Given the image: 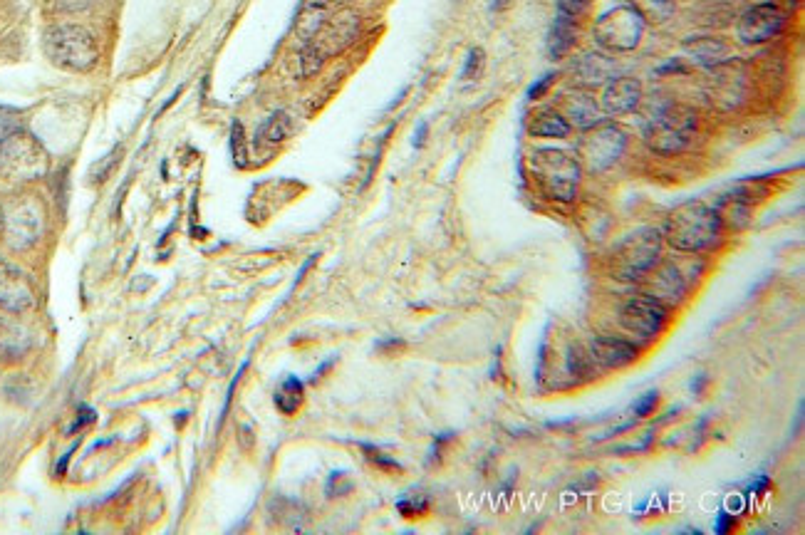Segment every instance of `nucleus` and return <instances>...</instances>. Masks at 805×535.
Segmentation results:
<instances>
[{
    "mask_svg": "<svg viewBox=\"0 0 805 535\" xmlns=\"http://www.w3.org/2000/svg\"><path fill=\"white\" fill-rule=\"evenodd\" d=\"M397 511L404 518H417L429 511V496L427 493H404L397 501Z\"/></svg>",
    "mask_w": 805,
    "mask_h": 535,
    "instance_id": "obj_25",
    "label": "nucleus"
},
{
    "mask_svg": "<svg viewBox=\"0 0 805 535\" xmlns=\"http://www.w3.org/2000/svg\"><path fill=\"white\" fill-rule=\"evenodd\" d=\"M3 233L5 243L13 251H28L43 236V209L35 199L23 196L15 199L8 209H3Z\"/></svg>",
    "mask_w": 805,
    "mask_h": 535,
    "instance_id": "obj_7",
    "label": "nucleus"
},
{
    "mask_svg": "<svg viewBox=\"0 0 805 535\" xmlns=\"http://www.w3.org/2000/svg\"><path fill=\"white\" fill-rule=\"evenodd\" d=\"M90 422H95V412H92L90 407H82L80 409V419H77V424L70 431H77L82 427V424H90Z\"/></svg>",
    "mask_w": 805,
    "mask_h": 535,
    "instance_id": "obj_38",
    "label": "nucleus"
},
{
    "mask_svg": "<svg viewBox=\"0 0 805 535\" xmlns=\"http://www.w3.org/2000/svg\"><path fill=\"white\" fill-rule=\"evenodd\" d=\"M531 169L540 191L555 201H575L580 186V159L563 149H536Z\"/></svg>",
    "mask_w": 805,
    "mask_h": 535,
    "instance_id": "obj_3",
    "label": "nucleus"
},
{
    "mask_svg": "<svg viewBox=\"0 0 805 535\" xmlns=\"http://www.w3.org/2000/svg\"><path fill=\"white\" fill-rule=\"evenodd\" d=\"M424 137H427V124H419V132H417V139H414V144H417V147H422Z\"/></svg>",
    "mask_w": 805,
    "mask_h": 535,
    "instance_id": "obj_39",
    "label": "nucleus"
},
{
    "mask_svg": "<svg viewBox=\"0 0 805 535\" xmlns=\"http://www.w3.org/2000/svg\"><path fill=\"white\" fill-rule=\"evenodd\" d=\"M92 3H97V0H53V8H57V10H82V8H90Z\"/></svg>",
    "mask_w": 805,
    "mask_h": 535,
    "instance_id": "obj_35",
    "label": "nucleus"
},
{
    "mask_svg": "<svg viewBox=\"0 0 805 535\" xmlns=\"http://www.w3.org/2000/svg\"><path fill=\"white\" fill-rule=\"evenodd\" d=\"M632 8L640 13L642 20L652 23H664L672 15L674 0H632Z\"/></svg>",
    "mask_w": 805,
    "mask_h": 535,
    "instance_id": "obj_24",
    "label": "nucleus"
},
{
    "mask_svg": "<svg viewBox=\"0 0 805 535\" xmlns=\"http://www.w3.org/2000/svg\"><path fill=\"white\" fill-rule=\"evenodd\" d=\"M531 134L533 137H545V139H565L570 134V124L565 122L563 114H558L555 109H545L540 112L538 117H533L531 122Z\"/></svg>",
    "mask_w": 805,
    "mask_h": 535,
    "instance_id": "obj_22",
    "label": "nucleus"
},
{
    "mask_svg": "<svg viewBox=\"0 0 805 535\" xmlns=\"http://www.w3.org/2000/svg\"><path fill=\"white\" fill-rule=\"evenodd\" d=\"M669 318V310L662 303L652 300L649 295H635L625 303L620 313V322L627 332L642 340H654L664 330Z\"/></svg>",
    "mask_w": 805,
    "mask_h": 535,
    "instance_id": "obj_10",
    "label": "nucleus"
},
{
    "mask_svg": "<svg viewBox=\"0 0 805 535\" xmlns=\"http://www.w3.org/2000/svg\"><path fill=\"white\" fill-rule=\"evenodd\" d=\"M0 228H3V209H0Z\"/></svg>",
    "mask_w": 805,
    "mask_h": 535,
    "instance_id": "obj_40",
    "label": "nucleus"
},
{
    "mask_svg": "<svg viewBox=\"0 0 805 535\" xmlns=\"http://www.w3.org/2000/svg\"><path fill=\"white\" fill-rule=\"evenodd\" d=\"M627 137L615 124H595L588 129L580 142V159L588 164L590 171H602L622 157Z\"/></svg>",
    "mask_w": 805,
    "mask_h": 535,
    "instance_id": "obj_9",
    "label": "nucleus"
},
{
    "mask_svg": "<svg viewBox=\"0 0 805 535\" xmlns=\"http://www.w3.org/2000/svg\"><path fill=\"white\" fill-rule=\"evenodd\" d=\"M365 451H367V459L375 461L379 469H384V471H402V466H399L397 461L389 459V456H384V454H379V451L372 449V446H365Z\"/></svg>",
    "mask_w": 805,
    "mask_h": 535,
    "instance_id": "obj_34",
    "label": "nucleus"
},
{
    "mask_svg": "<svg viewBox=\"0 0 805 535\" xmlns=\"http://www.w3.org/2000/svg\"><path fill=\"white\" fill-rule=\"evenodd\" d=\"M50 169L48 152L33 134L13 132L0 142V176L8 181L43 179Z\"/></svg>",
    "mask_w": 805,
    "mask_h": 535,
    "instance_id": "obj_4",
    "label": "nucleus"
},
{
    "mask_svg": "<svg viewBox=\"0 0 805 535\" xmlns=\"http://www.w3.org/2000/svg\"><path fill=\"white\" fill-rule=\"evenodd\" d=\"M231 154L236 159V166H246L248 164V152H246V139H243V127L241 122H233V132H231Z\"/></svg>",
    "mask_w": 805,
    "mask_h": 535,
    "instance_id": "obj_28",
    "label": "nucleus"
},
{
    "mask_svg": "<svg viewBox=\"0 0 805 535\" xmlns=\"http://www.w3.org/2000/svg\"><path fill=\"white\" fill-rule=\"evenodd\" d=\"M694 132H697V117L692 109L682 105L662 107L659 112H654V117L644 127L647 144L664 157H672V154L687 149L692 144Z\"/></svg>",
    "mask_w": 805,
    "mask_h": 535,
    "instance_id": "obj_5",
    "label": "nucleus"
},
{
    "mask_svg": "<svg viewBox=\"0 0 805 535\" xmlns=\"http://www.w3.org/2000/svg\"><path fill=\"white\" fill-rule=\"evenodd\" d=\"M657 404H659V392L657 389H649V392H644L642 397L635 402V417H640V419L649 417V414L657 409Z\"/></svg>",
    "mask_w": 805,
    "mask_h": 535,
    "instance_id": "obj_30",
    "label": "nucleus"
},
{
    "mask_svg": "<svg viewBox=\"0 0 805 535\" xmlns=\"http://www.w3.org/2000/svg\"><path fill=\"white\" fill-rule=\"evenodd\" d=\"M642 100V85L632 77H617L602 92V114L605 117H620L632 112Z\"/></svg>",
    "mask_w": 805,
    "mask_h": 535,
    "instance_id": "obj_15",
    "label": "nucleus"
},
{
    "mask_svg": "<svg viewBox=\"0 0 805 535\" xmlns=\"http://www.w3.org/2000/svg\"><path fill=\"white\" fill-rule=\"evenodd\" d=\"M20 129V122L15 119V114L10 112V109H0V142H3L5 137H10L13 132H18Z\"/></svg>",
    "mask_w": 805,
    "mask_h": 535,
    "instance_id": "obj_33",
    "label": "nucleus"
},
{
    "mask_svg": "<svg viewBox=\"0 0 805 535\" xmlns=\"http://www.w3.org/2000/svg\"><path fill=\"white\" fill-rule=\"evenodd\" d=\"M357 30H360V18L350 10H342V13L332 15L325 20V25L320 28V33L315 35L310 43L320 50L322 55H337L342 53L345 48H350L352 40L357 38Z\"/></svg>",
    "mask_w": 805,
    "mask_h": 535,
    "instance_id": "obj_14",
    "label": "nucleus"
},
{
    "mask_svg": "<svg viewBox=\"0 0 805 535\" xmlns=\"http://www.w3.org/2000/svg\"><path fill=\"white\" fill-rule=\"evenodd\" d=\"M347 491H352V481L347 479L345 471H335L327 481V496H342Z\"/></svg>",
    "mask_w": 805,
    "mask_h": 535,
    "instance_id": "obj_31",
    "label": "nucleus"
},
{
    "mask_svg": "<svg viewBox=\"0 0 805 535\" xmlns=\"http://www.w3.org/2000/svg\"><path fill=\"white\" fill-rule=\"evenodd\" d=\"M303 404V382L298 377H285L283 384L275 392V407L285 414V417H293L295 412Z\"/></svg>",
    "mask_w": 805,
    "mask_h": 535,
    "instance_id": "obj_23",
    "label": "nucleus"
},
{
    "mask_svg": "<svg viewBox=\"0 0 805 535\" xmlns=\"http://www.w3.org/2000/svg\"><path fill=\"white\" fill-rule=\"evenodd\" d=\"M327 18H330V0H305L298 15V35L310 43Z\"/></svg>",
    "mask_w": 805,
    "mask_h": 535,
    "instance_id": "obj_19",
    "label": "nucleus"
},
{
    "mask_svg": "<svg viewBox=\"0 0 805 535\" xmlns=\"http://www.w3.org/2000/svg\"><path fill=\"white\" fill-rule=\"evenodd\" d=\"M322 62H325V55L313 43H305L303 53H300V77L318 75Z\"/></svg>",
    "mask_w": 805,
    "mask_h": 535,
    "instance_id": "obj_27",
    "label": "nucleus"
},
{
    "mask_svg": "<svg viewBox=\"0 0 805 535\" xmlns=\"http://www.w3.org/2000/svg\"><path fill=\"white\" fill-rule=\"evenodd\" d=\"M575 40H578V28H575V18H568V15L558 13V20L550 28V38H548V50L555 60H560L563 55H568L570 50L575 48Z\"/></svg>",
    "mask_w": 805,
    "mask_h": 535,
    "instance_id": "obj_20",
    "label": "nucleus"
},
{
    "mask_svg": "<svg viewBox=\"0 0 805 535\" xmlns=\"http://www.w3.org/2000/svg\"><path fill=\"white\" fill-rule=\"evenodd\" d=\"M290 132H293V122H290L288 114L275 112L270 114L256 132V144L258 147H278L280 142H285L290 137Z\"/></svg>",
    "mask_w": 805,
    "mask_h": 535,
    "instance_id": "obj_21",
    "label": "nucleus"
},
{
    "mask_svg": "<svg viewBox=\"0 0 805 535\" xmlns=\"http://www.w3.org/2000/svg\"><path fill=\"white\" fill-rule=\"evenodd\" d=\"M659 253H662V233L657 228H640L615 251V273L622 280H640L649 268L657 266Z\"/></svg>",
    "mask_w": 805,
    "mask_h": 535,
    "instance_id": "obj_6",
    "label": "nucleus"
},
{
    "mask_svg": "<svg viewBox=\"0 0 805 535\" xmlns=\"http://www.w3.org/2000/svg\"><path fill=\"white\" fill-rule=\"evenodd\" d=\"M35 288L30 275L15 263L0 261V310L8 315H25L35 308Z\"/></svg>",
    "mask_w": 805,
    "mask_h": 535,
    "instance_id": "obj_11",
    "label": "nucleus"
},
{
    "mask_svg": "<svg viewBox=\"0 0 805 535\" xmlns=\"http://www.w3.org/2000/svg\"><path fill=\"white\" fill-rule=\"evenodd\" d=\"M642 283V293L649 295L652 300L662 303L664 308L672 303H679L687 293V283H684L682 273L674 263H657L654 268H649L647 273L640 278Z\"/></svg>",
    "mask_w": 805,
    "mask_h": 535,
    "instance_id": "obj_13",
    "label": "nucleus"
},
{
    "mask_svg": "<svg viewBox=\"0 0 805 535\" xmlns=\"http://www.w3.org/2000/svg\"><path fill=\"white\" fill-rule=\"evenodd\" d=\"M592 365H595V362H592L590 355H585V352L580 350V347H570V350H568V372H570V375L588 379V377H592Z\"/></svg>",
    "mask_w": 805,
    "mask_h": 535,
    "instance_id": "obj_26",
    "label": "nucleus"
},
{
    "mask_svg": "<svg viewBox=\"0 0 805 535\" xmlns=\"http://www.w3.org/2000/svg\"><path fill=\"white\" fill-rule=\"evenodd\" d=\"M721 233H724V223L714 206H706L704 201H687L677 206L664 223V238L684 253H699L719 246Z\"/></svg>",
    "mask_w": 805,
    "mask_h": 535,
    "instance_id": "obj_1",
    "label": "nucleus"
},
{
    "mask_svg": "<svg viewBox=\"0 0 805 535\" xmlns=\"http://www.w3.org/2000/svg\"><path fill=\"white\" fill-rule=\"evenodd\" d=\"M483 60H486V55H483L481 48H474L466 57V65H464V72H461V80H476V77L481 75L483 70Z\"/></svg>",
    "mask_w": 805,
    "mask_h": 535,
    "instance_id": "obj_29",
    "label": "nucleus"
},
{
    "mask_svg": "<svg viewBox=\"0 0 805 535\" xmlns=\"http://www.w3.org/2000/svg\"><path fill=\"white\" fill-rule=\"evenodd\" d=\"M33 347L28 327L8 315H0V362H20Z\"/></svg>",
    "mask_w": 805,
    "mask_h": 535,
    "instance_id": "obj_17",
    "label": "nucleus"
},
{
    "mask_svg": "<svg viewBox=\"0 0 805 535\" xmlns=\"http://www.w3.org/2000/svg\"><path fill=\"white\" fill-rule=\"evenodd\" d=\"M731 528H734V516H729V513H721L719 521H716V526H714V531L719 535H724V533H729Z\"/></svg>",
    "mask_w": 805,
    "mask_h": 535,
    "instance_id": "obj_37",
    "label": "nucleus"
},
{
    "mask_svg": "<svg viewBox=\"0 0 805 535\" xmlns=\"http://www.w3.org/2000/svg\"><path fill=\"white\" fill-rule=\"evenodd\" d=\"M642 30L644 20L640 13L635 8L620 5V8H612L600 15L595 25V38L597 43L615 50V53H627V50H635L640 45Z\"/></svg>",
    "mask_w": 805,
    "mask_h": 535,
    "instance_id": "obj_8",
    "label": "nucleus"
},
{
    "mask_svg": "<svg viewBox=\"0 0 805 535\" xmlns=\"http://www.w3.org/2000/svg\"><path fill=\"white\" fill-rule=\"evenodd\" d=\"M563 109H565V122H568L570 127L575 124V127L580 129H590L602 122L600 107H597L595 97L588 95V92H573V95L565 97Z\"/></svg>",
    "mask_w": 805,
    "mask_h": 535,
    "instance_id": "obj_18",
    "label": "nucleus"
},
{
    "mask_svg": "<svg viewBox=\"0 0 805 535\" xmlns=\"http://www.w3.org/2000/svg\"><path fill=\"white\" fill-rule=\"evenodd\" d=\"M590 0H558V13L568 15V18H578L588 10Z\"/></svg>",
    "mask_w": 805,
    "mask_h": 535,
    "instance_id": "obj_32",
    "label": "nucleus"
},
{
    "mask_svg": "<svg viewBox=\"0 0 805 535\" xmlns=\"http://www.w3.org/2000/svg\"><path fill=\"white\" fill-rule=\"evenodd\" d=\"M550 85H553V75H545V77H540V80L536 82V85H533L531 90H528V100H540V97H543V92L548 90Z\"/></svg>",
    "mask_w": 805,
    "mask_h": 535,
    "instance_id": "obj_36",
    "label": "nucleus"
},
{
    "mask_svg": "<svg viewBox=\"0 0 805 535\" xmlns=\"http://www.w3.org/2000/svg\"><path fill=\"white\" fill-rule=\"evenodd\" d=\"M590 357L605 370H620L637 360V347L622 337H595L590 345Z\"/></svg>",
    "mask_w": 805,
    "mask_h": 535,
    "instance_id": "obj_16",
    "label": "nucleus"
},
{
    "mask_svg": "<svg viewBox=\"0 0 805 535\" xmlns=\"http://www.w3.org/2000/svg\"><path fill=\"white\" fill-rule=\"evenodd\" d=\"M786 25V13L776 3H758L739 20V38L746 45H761L776 38Z\"/></svg>",
    "mask_w": 805,
    "mask_h": 535,
    "instance_id": "obj_12",
    "label": "nucleus"
},
{
    "mask_svg": "<svg viewBox=\"0 0 805 535\" xmlns=\"http://www.w3.org/2000/svg\"><path fill=\"white\" fill-rule=\"evenodd\" d=\"M43 50L55 67L67 72H90L100 57L95 35L75 23L50 25L43 33Z\"/></svg>",
    "mask_w": 805,
    "mask_h": 535,
    "instance_id": "obj_2",
    "label": "nucleus"
}]
</instances>
